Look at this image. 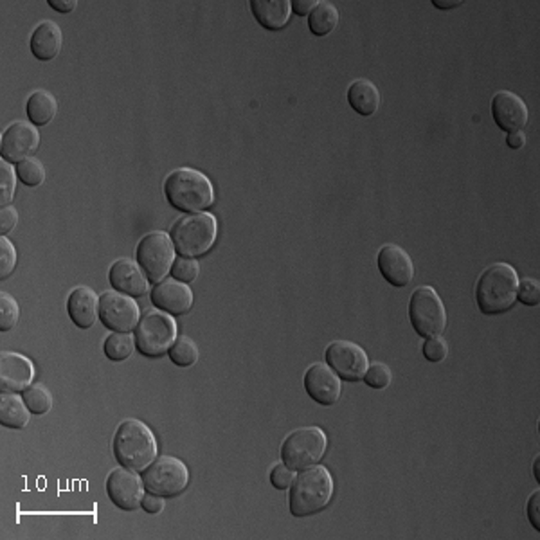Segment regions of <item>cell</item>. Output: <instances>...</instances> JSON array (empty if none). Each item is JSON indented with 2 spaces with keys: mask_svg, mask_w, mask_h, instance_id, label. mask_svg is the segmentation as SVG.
<instances>
[{
  "mask_svg": "<svg viewBox=\"0 0 540 540\" xmlns=\"http://www.w3.org/2000/svg\"><path fill=\"white\" fill-rule=\"evenodd\" d=\"M167 353L171 363L178 368H192L193 364H197V360L201 356L197 342L186 335L176 337Z\"/></svg>",
  "mask_w": 540,
  "mask_h": 540,
  "instance_id": "obj_28",
  "label": "cell"
},
{
  "mask_svg": "<svg viewBox=\"0 0 540 540\" xmlns=\"http://www.w3.org/2000/svg\"><path fill=\"white\" fill-rule=\"evenodd\" d=\"M15 169H17V176L21 178L22 184H26L30 188H37V186L44 184L46 167L37 157H30L26 160L19 162Z\"/></svg>",
  "mask_w": 540,
  "mask_h": 540,
  "instance_id": "obj_31",
  "label": "cell"
},
{
  "mask_svg": "<svg viewBox=\"0 0 540 540\" xmlns=\"http://www.w3.org/2000/svg\"><path fill=\"white\" fill-rule=\"evenodd\" d=\"M324 358L326 364L339 375V379L346 382L363 381L370 368L368 353L349 340L331 342L324 351Z\"/></svg>",
  "mask_w": 540,
  "mask_h": 540,
  "instance_id": "obj_11",
  "label": "cell"
},
{
  "mask_svg": "<svg viewBox=\"0 0 540 540\" xmlns=\"http://www.w3.org/2000/svg\"><path fill=\"white\" fill-rule=\"evenodd\" d=\"M40 146L39 126L26 121L12 123L0 139V155L10 164H19L35 155Z\"/></svg>",
  "mask_w": 540,
  "mask_h": 540,
  "instance_id": "obj_14",
  "label": "cell"
},
{
  "mask_svg": "<svg viewBox=\"0 0 540 540\" xmlns=\"http://www.w3.org/2000/svg\"><path fill=\"white\" fill-rule=\"evenodd\" d=\"M175 251L184 258H201L211 251L219 236V222L211 213H195L176 220L171 227Z\"/></svg>",
  "mask_w": 540,
  "mask_h": 540,
  "instance_id": "obj_5",
  "label": "cell"
},
{
  "mask_svg": "<svg viewBox=\"0 0 540 540\" xmlns=\"http://www.w3.org/2000/svg\"><path fill=\"white\" fill-rule=\"evenodd\" d=\"M47 4L56 10L58 13H71L76 10L78 3L76 0H47Z\"/></svg>",
  "mask_w": 540,
  "mask_h": 540,
  "instance_id": "obj_44",
  "label": "cell"
},
{
  "mask_svg": "<svg viewBox=\"0 0 540 540\" xmlns=\"http://www.w3.org/2000/svg\"><path fill=\"white\" fill-rule=\"evenodd\" d=\"M31 411L28 409L24 399L17 397V393H3L0 397V424L8 429H26L30 424Z\"/></svg>",
  "mask_w": 540,
  "mask_h": 540,
  "instance_id": "obj_25",
  "label": "cell"
},
{
  "mask_svg": "<svg viewBox=\"0 0 540 540\" xmlns=\"http://www.w3.org/2000/svg\"><path fill=\"white\" fill-rule=\"evenodd\" d=\"M19 224V211L13 206H6L0 211V235L6 236Z\"/></svg>",
  "mask_w": 540,
  "mask_h": 540,
  "instance_id": "obj_40",
  "label": "cell"
},
{
  "mask_svg": "<svg viewBox=\"0 0 540 540\" xmlns=\"http://www.w3.org/2000/svg\"><path fill=\"white\" fill-rule=\"evenodd\" d=\"M519 276L508 263H493L486 267L476 283L477 308L486 315L508 312L517 301Z\"/></svg>",
  "mask_w": 540,
  "mask_h": 540,
  "instance_id": "obj_3",
  "label": "cell"
},
{
  "mask_svg": "<svg viewBox=\"0 0 540 540\" xmlns=\"http://www.w3.org/2000/svg\"><path fill=\"white\" fill-rule=\"evenodd\" d=\"M288 490L290 513L294 517H310L328 508L335 492V484L326 467L313 465L299 470Z\"/></svg>",
  "mask_w": 540,
  "mask_h": 540,
  "instance_id": "obj_2",
  "label": "cell"
},
{
  "mask_svg": "<svg viewBox=\"0 0 540 540\" xmlns=\"http://www.w3.org/2000/svg\"><path fill=\"white\" fill-rule=\"evenodd\" d=\"M141 319L137 303L117 290H108L99 296V321L110 331L130 333Z\"/></svg>",
  "mask_w": 540,
  "mask_h": 540,
  "instance_id": "obj_12",
  "label": "cell"
},
{
  "mask_svg": "<svg viewBox=\"0 0 540 540\" xmlns=\"http://www.w3.org/2000/svg\"><path fill=\"white\" fill-rule=\"evenodd\" d=\"M17 169L12 167L8 160H0V206H12L17 188Z\"/></svg>",
  "mask_w": 540,
  "mask_h": 540,
  "instance_id": "obj_32",
  "label": "cell"
},
{
  "mask_svg": "<svg viewBox=\"0 0 540 540\" xmlns=\"http://www.w3.org/2000/svg\"><path fill=\"white\" fill-rule=\"evenodd\" d=\"M26 112H28L30 123H33L35 126H46L55 119V116L58 112L56 98L49 90H44V89L35 90L28 98Z\"/></svg>",
  "mask_w": 540,
  "mask_h": 540,
  "instance_id": "obj_26",
  "label": "cell"
},
{
  "mask_svg": "<svg viewBox=\"0 0 540 540\" xmlns=\"http://www.w3.org/2000/svg\"><path fill=\"white\" fill-rule=\"evenodd\" d=\"M107 493L110 501L123 511H133L141 508V501L144 497V483L142 477L126 467L112 468L107 476Z\"/></svg>",
  "mask_w": 540,
  "mask_h": 540,
  "instance_id": "obj_13",
  "label": "cell"
},
{
  "mask_svg": "<svg viewBox=\"0 0 540 540\" xmlns=\"http://www.w3.org/2000/svg\"><path fill=\"white\" fill-rule=\"evenodd\" d=\"M328 449V438L319 427H301L292 431L281 443V461L299 472L317 465Z\"/></svg>",
  "mask_w": 540,
  "mask_h": 540,
  "instance_id": "obj_6",
  "label": "cell"
},
{
  "mask_svg": "<svg viewBox=\"0 0 540 540\" xmlns=\"http://www.w3.org/2000/svg\"><path fill=\"white\" fill-rule=\"evenodd\" d=\"M30 46H31V53L37 60H40V62L55 60L62 51L64 33L56 22L44 21L35 28Z\"/></svg>",
  "mask_w": 540,
  "mask_h": 540,
  "instance_id": "obj_22",
  "label": "cell"
},
{
  "mask_svg": "<svg viewBox=\"0 0 540 540\" xmlns=\"http://www.w3.org/2000/svg\"><path fill=\"white\" fill-rule=\"evenodd\" d=\"M22 399L31 411V415L44 416L53 409V395L51 391L42 384H31L24 393Z\"/></svg>",
  "mask_w": 540,
  "mask_h": 540,
  "instance_id": "obj_30",
  "label": "cell"
},
{
  "mask_svg": "<svg viewBox=\"0 0 540 540\" xmlns=\"http://www.w3.org/2000/svg\"><path fill=\"white\" fill-rule=\"evenodd\" d=\"M433 4L438 8V10H454V8H459L463 3L461 0H433Z\"/></svg>",
  "mask_w": 540,
  "mask_h": 540,
  "instance_id": "obj_46",
  "label": "cell"
},
{
  "mask_svg": "<svg viewBox=\"0 0 540 540\" xmlns=\"http://www.w3.org/2000/svg\"><path fill=\"white\" fill-rule=\"evenodd\" d=\"M133 331L135 347L141 355L150 358L166 355L176 339V324L173 317L160 310L146 312Z\"/></svg>",
  "mask_w": 540,
  "mask_h": 540,
  "instance_id": "obj_7",
  "label": "cell"
},
{
  "mask_svg": "<svg viewBox=\"0 0 540 540\" xmlns=\"http://www.w3.org/2000/svg\"><path fill=\"white\" fill-rule=\"evenodd\" d=\"M133 347H135V339L130 333H123V331H112L103 344V351L112 363H123V360H126L132 355Z\"/></svg>",
  "mask_w": 540,
  "mask_h": 540,
  "instance_id": "obj_29",
  "label": "cell"
},
{
  "mask_svg": "<svg viewBox=\"0 0 540 540\" xmlns=\"http://www.w3.org/2000/svg\"><path fill=\"white\" fill-rule=\"evenodd\" d=\"M251 12L267 31H281L292 15L290 0H251Z\"/></svg>",
  "mask_w": 540,
  "mask_h": 540,
  "instance_id": "obj_23",
  "label": "cell"
},
{
  "mask_svg": "<svg viewBox=\"0 0 540 540\" xmlns=\"http://www.w3.org/2000/svg\"><path fill=\"white\" fill-rule=\"evenodd\" d=\"M17 261L19 256L15 245L6 236H3L0 238V278H10L17 267Z\"/></svg>",
  "mask_w": 540,
  "mask_h": 540,
  "instance_id": "obj_35",
  "label": "cell"
},
{
  "mask_svg": "<svg viewBox=\"0 0 540 540\" xmlns=\"http://www.w3.org/2000/svg\"><path fill=\"white\" fill-rule=\"evenodd\" d=\"M199 272H201V267H199V261L195 258H184L180 256L175 260L173 267H171V276L173 279L180 281V283H193L197 278H199Z\"/></svg>",
  "mask_w": 540,
  "mask_h": 540,
  "instance_id": "obj_34",
  "label": "cell"
},
{
  "mask_svg": "<svg viewBox=\"0 0 540 540\" xmlns=\"http://www.w3.org/2000/svg\"><path fill=\"white\" fill-rule=\"evenodd\" d=\"M492 117L504 132H519L527 124L529 110L520 96L511 90H499L492 98Z\"/></svg>",
  "mask_w": 540,
  "mask_h": 540,
  "instance_id": "obj_19",
  "label": "cell"
},
{
  "mask_svg": "<svg viewBox=\"0 0 540 540\" xmlns=\"http://www.w3.org/2000/svg\"><path fill=\"white\" fill-rule=\"evenodd\" d=\"M112 450L121 467L142 472L157 458V440L144 422L130 418L116 429Z\"/></svg>",
  "mask_w": 540,
  "mask_h": 540,
  "instance_id": "obj_4",
  "label": "cell"
},
{
  "mask_svg": "<svg viewBox=\"0 0 540 540\" xmlns=\"http://www.w3.org/2000/svg\"><path fill=\"white\" fill-rule=\"evenodd\" d=\"M449 355V344L445 339L438 337H429L424 342V356L429 360V363H441Z\"/></svg>",
  "mask_w": 540,
  "mask_h": 540,
  "instance_id": "obj_37",
  "label": "cell"
},
{
  "mask_svg": "<svg viewBox=\"0 0 540 540\" xmlns=\"http://www.w3.org/2000/svg\"><path fill=\"white\" fill-rule=\"evenodd\" d=\"M164 497H160V495H157V493H151V492H148V493H144V497H142V501H141V508L146 511V513H150V515H157V513H160L162 510H164Z\"/></svg>",
  "mask_w": 540,
  "mask_h": 540,
  "instance_id": "obj_41",
  "label": "cell"
},
{
  "mask_svg": "<svg viewBox=\"0 0 540 540\" xmlns=\"http://www.w3.org/2000/svg\"><path fill=\"white\" fill-rule=\"evenodd\" d=\"M377 265L382 278L397 288H404L411 285V281L415 279V263L400 245L395 244L384 245L379 251Z\"/></svg>",
  "mask_w": 540,
  "mask_h": 540,
  "instance_id": "obj_18",
  "label": "cell"
},
{
  "mask_svg": "<svg viewBox=\"0 0 540 540\" xmlns=\"http://www.w3.org/2000/svg\"><path fill=\"white\" fill-rule=\"evenodd\" d=\"M391 381H393V373H391L390 366H386L384 363L372 364L364 375V382L372 390H386L391 386Z\"/></svg>",
  "mask_w": 540,
  "mask_h": 540,
  "instance_id": "obj_36",
  "label": "cell"
},
{
  "mask_svg": "<svg viewBox=\"0 0 540 540\" xmlns=\"http://www.w3.org/2000/svg\"><path fill=\"white\" fill-rule=\"evenodd\" d=\"M506 144L511 148V150H520L524 144H526V135L522 130L519 132H510L508 137H506Z\"/></svg>",
  "mask_w": 540,
  "mask_h": 540,
  "instance_id": "obj_45",
  "label": "cell"
},
{
  "mask_svg": "<svg viewBox=\"0 0 540 540\" xmlns=\"http://www.w3.org/2000/svg\"><path fill=\"white\" fill-rule=\"evenodd\" d=\"M409 319L420 337H438L447 326V310L433 287H420L411 294Z\"/></svg>",
  "mask_w": 540,
  "mask_h": 540,
  "instance_id": "obj_9",
  "label": "cell"
},
{
  "mask_svg": "<svg viewBox=\"0 0 540 540\" xmlns=\"http://www.w3.org/2000/svg\"><path fill=\"white\" fill-rule=\"evenodd\" d=\"M19 317H21V306L17 299L8 292L0 294V331L13 330L19 322Z\"/></svg>",
  "mask_w": 540,
  "mask_h": 540,
  "instance_id": "obj_33",
  "label": "cell"
},
{
  "mask_svg": "<svg viewBox=\"0 0 540 540\" xmlns=\"http://www.w3.org/2000/svg\"><path fill=\"white\" fill-rule=\"evenodd\" d=\"M164 195L180 213H202L215 202L211 180L193 167H176L164 180Z\"/></svg>",
  "mask_w": 540,
  "mask_h": 540,
  "instance_id": "obj_1",
  "label": "cell"
},
{
  "mask_svg": "<svg viewBox=\"0 0 540 540\" xmlns=\"http://www.w3.org/2000/svg\"><path fill=\"white\" fill-rule=\"evenodd\" d=\"M296 477V470L287 467L283 461L276 463L270 470V483L276 490H288Z\"/></svg>",
  "mask_w": 540,
  "mask_h": 540,
  "instance_id": "obj_39",
  "label": "cell"
},
{
  "mask_svg": "<svg viewBox=\"0 0 540 540\" xmlns=\"http://www.w3.org/2000/svg\"><path fill=\"white\" fill-rule=\"evenodd\" d=\"M347 103L349 107L364 117L375 116L381 108L382 96L379 87L370 80H355L347 89Z\"/></svg>",
  "mask_w": 540,
  "mask_h": 540,
  "instance_id": "obj_24",
  "label": "cell"
},
{
  "mask_svg": "<svg viewBox=\"0 0 540 540\" xmlns=\"http://www.w3.org/2000/svg\"><path fill=\"white\" fill-rule=\"evenodd\" d=\"M150 299L157 310L169 315H184L193 308L192 288L186 283H180L173 278L155 283Z\"/></svg>",
  "mask_w": 540,
  "mask_h": 540,
  "instance_id": "obj_15",
  "label": "cell"
},
{
  "mask_svg": "<svg viewBox=\"0 0 540 540\" xmlns=\"http://www.w3.org/2000/svg\"><path fill=\"white\" fill-rule=\"evenodd\" d=\"M292 6V12L299 17H306L313 12V8L317 6L315 0H294V3H290Z\"/></svg>",
  "mask_w": 540,
  "mask_h": 540,
  "instance_id": "obj_43",
  "label": "cell"
},
{
  "mask_svg": "<svg viewBox=\"0 0 540 540\" xmlns=\"http://www.w3.org/2000/svg\"><path fill=\"white\" fill-rule=\"evenodd\" d=\"M527 519L536 531H540V492L536 490L527 499Z\"/></svg>",
  "mask_w": 540,
  "mask_h": 540,
  "instance_id": "obj_42",
  "label": "cell"
},
{
  "mask_svg": "<svg viewBox=\"0 0 540 540\" xmlns=\"http://www.w3.org/2000/svg\"><path fill=\"white\" fill-rule=\"evenodd\" d=\"M35 377L31 360L21 353L4 351L0 355V390L3 393H24Z\"/></svg>",
  "mask_w": 540,
  "mask_h": 540,
  "instance_id": "obj_17",
  "label": "cell"
},
{
  "mask_svg": "<svg viewBox=\"0 0 540 540\" xmlns=\"http://www.w3.org/2000/svg\"><path fill=\"white\" fill-rule=\"evenodd\" d=\"M108 281L114 290L126 294L130 297H141L150 288V279L139 267V263L123 258L110 265L108 270Z\"/></svg>",
  "mask_w": 540,
  "mask_h": 540,
  "instance_id": "obj_20",
  "label": "cell"
},
{
  "mask_svg": "<svg viewBox=\"0 0 540 540\" xmlns=\"http://www.w3.org/2000/svg\"><path fill=\"white\" fill-rule=\"evenodd\" d=\"M303 384L308 397L326 407L335 406L342 395V382L339 375L322 363H315L306 370Z\"/></svg>",
  "mask_w": 540,
  "mask_h": 540,
  "instance_id": "obj_16",
  "label": "cell"
},
{
  "mask_svg": "<svg viewBox=\"0 0 540 540\" xmlns=\"http://www.w3.org/2000/svg\"><path fill=\"white\" fill-rule=\"evenodd\" d=\"M175 253L171 236L162 231H153L141 238L135 249V258L146 278L151 283H159L171 272L176 260Z\"/></svg>",
  "mask_w": 540,
  "mask_h": 540,
  "instance_id": "obj_10",
  "label": "cell"
},
{
  "mask_svg": "<svg viewBox=\"0 0 540 540\" xmlns=\"http://www.w3.org/2000/svg\"><path fill=\"white\" fill-rule=\"evenodd\" d=\"M142 483L146 492L157 493L160 497H176L183 493L190 484V470L173 456H160L155 458L144 470H142Z\"/></svg>",
  "mask_w": 540,
  "mask_h": 540,
  "instance_id": "obj_8",
  "label": "cell"
},
{
  "mask_svg": "<svg viewBox=\"0 0 540 540\" xmlns=\"http://www.w3.org/2000/svg\"><path fill=\"white\" fill-rule=\"evenodd\" d=\"M339 24V12L337 8L328 3V0H321L313 12L308 15V28L315 37H326L330 35Z\"/></svg>",
  "mask_w": 540,
  "mask_h": 540,
  "instance_id": "obj_27",
  "label": "cell"
},
{
  "mask_svg": "<svg viewBox=\"0 0 540 540\" xmlns=\"http://www.w3.org/2000/svg\"><path fill=\"white\" fill-rule=\"evenodd\" d=\"M517 301L524 303L526 306H536L540 303V285H538V281L529 279V278L519 281Z\"/></svg>",
  "mask_w": 540,
  "mask_h": 540,
  "instance_id": "obj_38",
  "label": "cell"
},
{
  "mask_svg": "<svg viewBox=\"0 0 540 540\" xmlns=\"http://www.w3.org/2000/svg\"><path fill=\"white\" fill-rule=\"evenodd\" d=\"M67 313L78 328H92L99 317L98 294L89 287H76L67 297Z\"/></svg>",
  "mask_w": 540,
  "mask_h": 540,
  "instance_id": "obj_21",
  "label": "cell"
},
{
  "mask_svg": "<svg viewBox=\"0 0 540 540\" xmlns=\"http://www.w3.org/2000/svg\"><path fill=\"white\" fill-rule=\"evenodd\" d=\"M538 467H540V458L536 456V458H535V463H533V476H535L536 483H540V472H538Z\"/></svg>",
  "mask_w": 540,
  "mask_h": 540,
  "instance_id": "obj_47",
  "label": "cell"
}]
</instances>
